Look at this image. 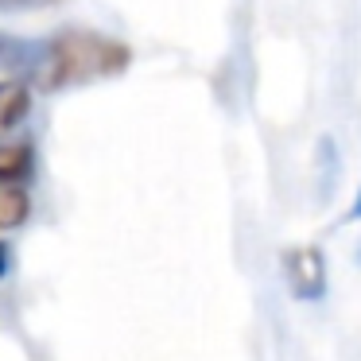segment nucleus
<instances>
[{
	"mask_svg": "<svg viewBox=\"0 0 361 361\" xmlns=\"http://www.w3.org/2000/svg\"><path fill=\"white\" fill-rule=\"evenodd\" d=\"M128 63H133V51L121 39L102 32H86V27H71V32H59L47 43L43 86L47 90L86 86V82H102L121 74Z\"/></svg>",
	"mask_w": 361,
	"mask_h": 361,
	"instance_id": "f257e3e1",
	"label": "nucleus"
},
{
	"mask_svg": "<svg viewBox=\"0 0 361 361\" xmlns=\"http://www.w3.org/2000/svg\"><path fill=\"white\" fill-rule=\"evenodd\" d=\"M283 272H288L291 295H299V299H319L326 291V260L311 245L283 252Z\"/></svg>",
	"mask_w": 361,
	"mask_h": 361,
	"instance_id": "f03ea898",
	"label": "nucleus"
},
{
	"mask_svg": "<svg viewBox=\"0 0 361 361\" xmlns=\"http://www.w3.org/2000/svg\"><path fill=\"white\" fill-rule=\"evenodd\" d=\"M27 109H32V94L16 82H0V133L16 128L27 117Z\"/></svg>",
	"mask_w": 361,
	"mask_h": 361,
	"instance_id": "7ed1b4c3",
	"label": "nucleus"
},
{
	"mask_svg": "<svg viewBox=\"0 0 361 361\" xmlns=\"http://www.w3.org/2000/svg\"><path fill=\"white\" fill-rule=\"evenodd\" d=\"M35 164V152L32 144H0V183L8 187V183L24 179Z\"/></svg>",
	"mask_w": 361,
	"mask_h": 361,
	"instance_id": "20e7f679",
	"label": "nucleus"
},
{
	"mask_svg": "<svg viewBox=\"0 0 361 361\" xmlns=\"http://www.w3.org/2000/svg\"><path fill=\"white\" fill-rule=\"evenodd\" d=\"M27 214H32V198H27L24 190L4 187V183H0V229H16V226H24Z\"/></svg>",
	"mask_w": 361,
	"mask_h": 361,
	"instance_id": "39448f33",
	"label": "nucleus"
},
{
	"mask_svg": "<svg viewBox=\"0 0 361 361\" xmlns=\"http://www.w3.org/2000/svg\"><path fill=\"white\" fill-rule=\"evenodd\" d=\"M345 221H361V187H357V198L350 202V210H345Z\"/></svg>",
	"mask_w": 361,
	"mask_h": 361,
	"instance_id": "423d86ee",
	"label": "nucleus"
},
{
	"mask_svg": "<svg viewBox=\"0 0 361 361\" xmlns=\"http://www.w3.org/2000/svg\"><path fill=\"white\" fill-rule=\"evenodd\" d=\"M8 257H12V252H8V245L0 241V276L8 272Z\"/></svg>",
	"mask_w": 361,
	"mask_h": 361,
	"instance_id": "0eeeda50",
	"label": "nucleus"
}]
</instances>
